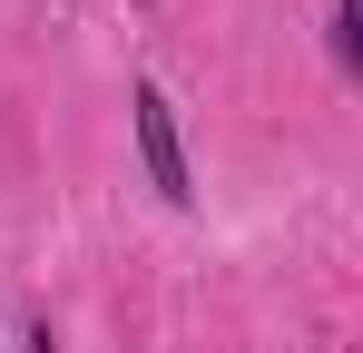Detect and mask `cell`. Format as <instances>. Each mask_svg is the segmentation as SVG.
Instances as JSON below:
<instances>
[{
    "label": "cell",
    "instance_id": "1",
    "mask_svg": "<svg viewBox=\"0 0 363 353\" xmlns=\"http://www.w3.org/2000/svg\"><path fill=\"white\" fill-rule=\"evenodd\" d=\"M128 118H138V157H147V186H157L167 206H186V196H196V176H186V147H177V118H167V89H157V79H138Z\"/></svg>",
    "mask_w": 363,
    "mask_h": 353
},
{
    "label": "cell",
    "instance_id": "2",
    "mask_svg": "<svg viewBox=\"0 0 363 353\" xmlns=\"http://www.w3.org/2000/svg\"><path fill=\"white\" fill-rule=\"evenodd\" d=\"M334 59L363 69V10H354V0H334Z\"/></svg>",
    "mask_w": 363,
    "mask_h": 353
}]
</instances>
